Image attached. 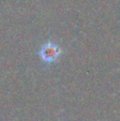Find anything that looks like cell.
Listing matches in <instances>:
<instances>
[{
    "mask_svg": "<svg viewBox=\"0 0 120 121\" xmlns=\"http://www.w3.org/2000/svg\"><path fill=\"white\" fill-rule=\"evenodd\" d=\"M61 49L57 46H55L52 43H48V44L44 45L40 49V57L47 63H51L54 62L60 57L61 55Z\"/></svg>",
    "mask_w": 120,
    "mask_h": 121,
    "instance_id": "cell-1",
    "label": "cell"
}]
</instances>
